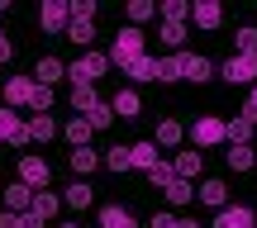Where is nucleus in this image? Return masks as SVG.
Listing matches in <instances>:
<instances>
[{
    "mask_svg": "<svg viewBox=\"0 0 257 228\" xmlns=\"http://www.w3.org/2000/svg\"><path fill=\"white\" fill-rule=\"evenodd\" d=\"M138 57H143V29H134V24H128V29H119V38H114L110 62L124 72V67H128V62H138Z\"/></svg>",
    "mask_w": 257,
    "mask_h": 228,
    "instance_id": "obj_1",
    "label": "nucleus"
},
{
    "mask_svg": "<svg viewBox=\"0 0 257 228\" xmlns=\"http://www.w3.org/2000/svg\"><path fill=\"white\" fill-rule=\"evenodd\" d=\"M105 72H110V57L105 53H86V57H76V67H67V76H72L76 86H95Z\"/></svg>",
    "mask_w": 257,
    "mask_h": 228,
    "instance_id": "obj_2",
    "label": "nucleus"
},
{
    "mask_svg": "<svg viewBox=\"0 0 257 228\" xmlns=\"http://www.w3.org/2000/svg\"><path fill=\"white\" fill-rule=\"evenodd\" d=\"M224 81H229V86H257V57L233 53L229 62H224Z\"/></svg>",
    "mask_w": 257,
    "mask_h": 228,
    "instance_id": "obj_3",
    "label": "nucleus"
},
{
    "mask_svg": "<svg viewBox=\"0 0 257 228\" xmlns=\"http://www.w3.org/2000/svg\"><path fill=\"white\" fill-rule=\"evenodd\" d=\"M38 19H43L48 34H62L67 38V29H72V5H67V0H48V5L38 10Z\"/></svg>",
    "mask_w": 257,
    "mask_h": 228,
    "instance_id": "obj_4",
    "label": "nucleus"
},
{
    "mask_svg": "<svg viewBox=\"0 0 257 228\" xmlns=\"http://www.w3.org/2000/svg\"><path fill=\"white\" fill-rule=\"evenodd\" d=\"M19 181H24L29 190H43V185L53 181V171H48L43 157H19Z\"/></svg>",
    "mask_w": 257,
    "mask_h": 228,
    "instance_id": "obj_5",
    "label": "nucleus"
},
{
    "mask_svg": "<svg viewBox=\"0 0 257 228\" xmlns=\"http://www.w3.org/2000/svg\"><path fill=\"white\" fill-rule=\"evenodd\" d=\"M191 19H195V29L214 34V29H219V19H224V5H219V0H195V5H191Z\"/></svg>",
    "mask_w": 257,
    "mask_h": 228,
    "instance_id": "obj_6",
    "label": "nucleus"
},
{
    "mask_svg": "<svg viewBox=\"0 0 257 228\" xmlns=\"http://www.w3.org/2000/svg\"><path fill=\"white\" fill-rule=\"evenodd\" d=\"M195 143L200 147H214V143H224V119H214V114H205V119H195Z\"/></svg>",
    "mask_w": 257,
    "mask_h": 228,
    "instance_id": "obj_7",
    "label": "nucleus"
},
{
    "mask_svg": "<svg viewBox=\"0 0 257 228\" xmlns=\"http://www.w3.org/2000/svg\"><path fill=\"white\" fill-rule=\"evenodd\" d=\"M10 138V147H24L29 143V124H19L15 110H0V143Z\"/></svg>",
    "mask_w": 257,
    "mask_h": 228,
    "instance_id": "obj_8",
    "label": "nucleus"
},
{
    "mask_svg": "<svg viewBox=\"0 0 257 228\" xmlns=\"http://www.w3.org/2000/svg\"><path fill=\"white\" fill-rule=\"evenodd\" d=\"M34 95H38V81H29V76H10L5 81V100L10 105H34Z\"/></svg>",
    "mask_w": 257,
    "mask_h": 228,
    "instance_id": "obj_9",
    "label": "nucleus"
},
{
    "mask_svg": "<svg viewBox=\"0 0 257 228\" xmlns=\"http://www.w3.org/2000/svg\"><path fill=\"white\" fill-rule=\"evenodd\" d=\"M210 228H252V209H248V204H229V209L214 214Z\"/></svg>",
    "mask_w": 257,
    "mask_h": 228,
    "instance_id": "obj_10",
    "label": "nucleus"
},
{
    "mask_svg": "<svg viewBox=\"0 0 257 228\" xmlns=\"http://www.w3.org/2000/svg\"><path fill=\"white\" fill-rule=\"evenodd\" d=\"M181 67H186V76H191L195 86L214 76V62H210V57H200V53H181Z\"/></svg>",
    "mask_w": 257,
    "mask_h": 228,
    "instance_id": "obj_11",
    "label": "nucleus"
},
{
    "mask_svg": "<svg viewBox=\"0 0 257 228\" xmlns=\"http://www.w3.org/2000/svg\"><path fill=\"white\" fill-rule=\"evenodd\" d=\"M5 209H10V214H29V209H34V190H29L24 181L10 185V190H5Z\"/></svg>",
    "mask_w": 257,
    "mask_h": 228,
    "instance_id": "obj_12",
    "label": "nucleus"
},
{
    "mask_svg": "<svg viewBox=\"0 0 257 228\" xmlns=\"http://www.w3.org/2000/svg\"><path fill=\"white\" fill-rule=\"evenodd\" d=\"M224 143H233V147H248L252 143V124H248V119H229V124H224Z\"/></svg>",
    "mask_w": 257,
    "mask_h": 228,
    "instance_id": "obj_13",
    "label": "nucleus"
},
{
    "mask_svg": "<svg viewBox=\"0 0 257 228\" xmlns=\"http://www.w3.org/2000/svg\"><path fill=\"white\" fill-rule=\"evenodd\" d=\"M200 166H205V157H200V152H176L172 171L181 176V181H195V176H200Z\"/></svg>",
    "mask_w": 257,
    "mask_h": 228,
    "instance_id": "obj_14",
    "label": "nucleus"
},
{
    "mask_svg": "<svg viewBox=\"0 0 257 228\" xmlns=\"http://www.w3.org/2000/svg\"><path fill=\"white\" fill-rule=\"evenodd\" d=\"M100 228H138V223H134V214H128V209L105 204V209H100Z\"/></svg>",
    "mask_w": 257,
    "mask_h": 228,
    "instance_id": "obj_15",
    "label": "nucleus"
},
{
    "mask_svg": "<svg viewBox=\"0 0 257 228\" xmlns=\"http://www.w3.org/2000/svg\"><path fill=\"white\" fill-rule=\"evenodd\" d=\"M200 200L214 204V209H229V185H224V181H205L200 185Z\"/></svg>",
    "mask_w": 257,
    "mask_h": 228,
    "instance_id": "obj_16",
    "label": "nucleus"
},
{
    "mask_svg": "<svg viewBox=\"0 0 257 228\" xmlns=\"http://www.w3.org/2000/svg\"><path fill=\"white\" fill-rule=\"evenodd\" d=\"M57 209H62V200H57L53 190H34V209H29V214H38V219H53Z\"/></svg>",
    "mask_w": 257,
    "mask_h": 228,
    "instance_id": "obj_17",
    "label": "nucleus"
},
{
    "mask_svg": "<svg viewBox=\"0 0 257 228\" xmlns=\"http://www.w3.org/2000/svg\"><path fill=\"white\" fill-rule=\"evenodd\" d=\"M34 72H38V86H53L57 76H67V67L57 62V57H38V67H34Z\"/></svg>",
    "mask_w": 257,
    "mask_h": 228,
    "instance_id": "obj_18",
    "label": "nucleus"
},
{
    "mask_svg": "<svg viewBox=\"0 0 257 228\" xmlns=\"http://www.w3.org/2000/svg\"><path fill=\"white\" fill-rule=\"evenodd\" d=\"M124 72L134 76V81H157V57H148V53H143L138 62H128Z\"/></svg>",
    "mask_w": 257,
    "mask_h": 228,
    "instance_id": "obj_19",
    "label": "nucleus"
},
{
    "mask_svg": "<svg viewBox=\"0 0 257 228\" xmlns=\"http://www.w3.org/2000/svg\"><path fill=\"white\" fill-rule=\"evenodd\" d=\"M95 166H100V157H95L91 147H72V171L76 176H91Z\"/></svg>",
    "mask_w": 257,
    "mask_h": 228,
    "instance_id": "obj_20",
    "label": "nucleus"
},
{
    "mask_svg": "<svg viewBox=\"0 0 257 228\" xmlns=\"http://www.w3.org/2000/svg\"><path fill=\"white\" fill-rule=\"evenodd\" d=\"M128 157H134L138 171H153V166H157V147L153 143H134V147H128Z\"/></svg>",
    "mask_w": 257,
    "mask_h": 228,
    "instance_id": "obj_21",
    "label": "nucleus"
},
{
    "mask_svg": "<svg viewBox=\"0 0 257 228\" xmlns=\"http://www.w3.org/2000/svg\"><path fill=\"white\" fill-rule=\"evenodd\" d=\"M110 110L119 114V119H134L138 110H143V105H138V95H134V91H119V95L110 100Z\"/></svg>",
    "mask_w": 257,
    "mask_h": 228,
    "instance_id": "obj_22",
    "label": "nucleus"
},
{
    "mask_svg": "<svg viewBox=\"0 0 257 228\" xmlns=\"http://www.w3.org/2000/svg\"><path fill=\"white\" fill-rule=\"evenodd\" d=\"M91 133H95V128H91V124H86V119H81V114H76V119H72V124H67V143H72V147H86V143H91Z\"/></svg>",
    "mask_w": 257,
    "mask_h": 228,
    "instance_id": "obj_23",
    "label": "nucleus"
},
{
    "mask_svg": "<svg viewBox=\"0 0 257 228\" xmlns=\"http://www.w3.org/2000/svg\"><path fill=\"white\" fill-rule=\"evenodd\" d=\"M100 105V95H95V86H72V110H95Z\"/></svg>",
    "mask_w": 257,
    "mask_h": 228,
    "instance_id": "obj_24",
    "label": "nucleus"
},
{
    "mask_svg": "<svg viewBox=\"0 0 257 228\" xmlns=\"http://www.w3.org/2000/svg\"><path fill=\"white\" fill-rule=\"evenodd\" d=\"M176 76H186L181 53H176V57H157V81H176Z\"/></svg>",
    "mask_w": 257,
    "mask_h": 228,
    "instance_id": "obj_25",
    "label": "nucleus"
},
{
    "mask_svg": "<svg viewBox=\"0 0 257 228\" xmlns=\"http://www.w3.org/2000/svg\"><path fill=\"white\" fill-rule=\"evenodd\" d=\"M167 200H172V204H191V200H195V185H191V181H181V176H176V181L167 185Z\"/></svg>",
    "mask_w": 257,
    "mask_h": 228,
    "instance_id": "obj_26",
    "label": "nucleus"
},
{
    "mask_svg": "<svg viewBox=\"0 0 257 228\" xmlns=\"http://www.w3.org/2000/svg\"><path fill=\"white\" fill-rule=\"evenodd\" d=\"M229 166H233V171H252L257 152H252V147H229Z\"/></svg>",
    "mask_w": 257,
    "mask_h": 228,
    "instance_id": "obj_27",
    "label": "nucleus"
},
{
    "mask_svg": "<svg viewBox=\"0 0 257 228\" xmlns=\"http://www.w3.org/2000/svg\"><path fill=\"white\" fill-rule=\"evenodd\" d=\"M81 119H86V124H91V128H110V119H114V110H110V105L100 100V105H95V110H86Z\"/></svg>",
    "mask_w": 257,
    "mask_h": 228,
    "instance_id": "obj_28",
    "label": "nucleus"
},
{
    "mask_svg": "<svg viewBox=\"0 0 257 228\" xmlns=\"http://www.w3.org/2000/svg\"><path fill=\"white\" fill-rule=\"evenodd\" d=\"M233 43H238V53L243 57H257V29L248 24V29H238V34H233Z\"/></svg>",
    "mask_w": 257,
    "mask_h": 228,
    "instance_id": "obj_29",
    "label": "nucleus"
},
{
    "mask_svg": "<svg viewBox=\"0 0 257 228\" xmlns=\"http://www.w3.org/2000/svg\"><path fill=\"white\" fill-rule=\"evenodd\" d=\"M157 143H162V147L181 143V124H176V119H162V124H157Z\"/></svg>",
    "mask_w": 257,
    "mask_h": 228,
    "instance_id": "obj_30",
    "label": "nucleus"
},
{
    "mask_svg": "<svg viewBox=\"0 0 257 228\" xmlns=\"http://www.w3.org/2000/svg\"><path fill=\"white\" fill-rule=\"evenodd\" d=\"M67 204H72V209H86V204H91V185H86V181L67 185Z\"/></svg>",
    "mask_w": 257,
    "mask_h": 228,
    "instance_id": "obj_31",
    "label": "nucleus"
},
{
    "mask_svg": "<svg viewBox=\"0 0 257 228\" xmlns=\"http://www.w3.org/2000/svg\"><path fill=\"white\" fill-rule=\"evenodd\" d=\"M67 38H72L76 48H91V38H95V29H91V24H81V19H72V29H67Z\"/></svg>",
    "mask_w": 257,
    "mask_h": 228,
    "instance_id": "obj_32",
    "label": "nucleus"
},
{
    "mask_svg": "<svg viewBox=\"0 0 257 228\" xmlns=\"http://www.w3.org/2000/svg\"><path fill=\"white\" fill-rule=\"evenodd\" d=\"M53 133H57V124H53V119H48V114H38L34 124H29V138H38V143H48V138H53Z\"/></svg>",
    "mask_w": 257,
    "mask_h": 228,
    "instance_id": "obj_33",
    "label": "nucleus"
},
{
    "mask_svg": "<svg viewBox=\"0 0 257 228\" xmlns=\"http://www.w3.org/2000/svg\"><path fill=\"white\" fill-rule=\"evenodd\" d=\"M105 166H110V171H128V166H134L128 147H110V152H105Z\"/></svg>",
    "mask_w": 257,
    "mask_h": 228,
    "instance_id": "obj_34",
    "label": "nucleus"
},
{
    "mask_svg": "<svg viewBox=\"0 0 257 228\" xmlns=\"http://www.w3.org/2000/svg\"><path fill=\"white\" fill-rule=\"evenodd\" d=\"M162 15H167V24H186L191 5H186V0H167V5H162Z\"/></svg>",
    "mask_w": 257,
    "mask_h": 228,
    "instance_id": "obj_35",
    "label": "nucleus"
},
{
    "mask_svg": "<svg viewBox=\"0 0 257 228\" xmlns=\"http://www.w3.org/2000/svg\"><path fill=\"white\" fill-rule=\"evenodd\" d=\"M153 10H157L153 0H128V19H134V29L143 24V19H153Z\"/></svg>",
    "mask_w": 257,
    "mask_h": 228,
    "instance_id": "obj_36",
    "label": "nucleus"
},
{
    "mask_svg": "<svg viewBox=\"0 0 257 228\" xmlns=\"http://www.w3.org/2000/svg\"><path fill=\"white\" fill-rule=\"evenodd\" d=\"M148 181H153V185H162V190H167V185L176 181V171H172V162H157L153 171H148Z\"/></svg>",
    "mask_w": 257,
    "mask_h": 228,
    "instance_id": "obj_37",
    "label": "nucleus"
},
{
    "mask_svg": "<svg viewBox=\"0 0 257 228\" xmlns=\"http://www.w3.org/2000/svg\"><path fill=\"white\" fill-rule=\"evenodd\" d=\"M157 38H162L167 48H181L186 43V24H162V34H157Z\"/></svg>",
    "mask_w": 257,
    "mask_h": 228,
    "instance_id": "obj_38",
    "label": "nucleus"
},
{
    "mask_svg": "<svg viewBox=\"0 0 257 228\" xmlns=\"http://www.w3.org/2000/svg\"><path fill=\"white\" fill-rule=\"evenodd\" d=\"M72 19L91 24V19H95V0H72Z\"/></svg>",
    "mask_w": 257,
    "mask_h": 228,
    "instance_id": "obj_39",
    "label": "nucleus"
},
{
    "mask_svg": "<svg viewBox=\"0 0 257 228\" xmlns=\"http://www.w3.org/2000/svg\"><path fill=\"white\" fill-rule=\"evenodd\" d=\"M243 119H248V124L257 128V86H252V91H248V105H243Z\"/></svg>",
    "mask_w": 257,
    "mask_h": 228,
    "instance_id": "obj_40",
    "label": "nucleus"
},
{
    "mask_svg": "<svg viewBox=\"0 0 257 228\" xmlns=\"http://www.w3.org/2000/svg\"><path fill=\"white\" fill-rule=\"evenodd\" d=\"M48 105H53V91H48V86H38V95H34V105H29V110H48Z\"/></svg>",
    "mask_w": 257,
    "mask_h": 228,
    "instance_id": "obj_41",
    "label": "nucleus"
},
{
    "mask_svg": "<svg viewBox=\"0 0 257 228\" xmlns=\"http://www.w3.org/2000/svg\"><path fill=\"white\" fill-rule=\"evenodd\" d=\"M181 219H176V214H153V228H176Z\"/></svg>",
    "mask_w": 257,
    "mask_h": 228,
    "instance_id": "obj_42",
    "label": "nucleus"
},
{
    "mask_svg": "<svg viewBox=\"0 0 257 228\" xmlns=\"http://www.w3.org/2000/svg\"><path fill=\"white\" fill-rule=\"evenodd\" d=\"M19 228H43V219L38 214H19Z\"/></svg>",
    "mask_w": 257,
    "mask_h": 228,
    "instance_id": "obj_43",
    "label": "nucleus"
},
{
    "mask_svg": "<svg viewBox=\"0 0 257 228\" xmlns=\"http://www.w3.org/2000/svg\"><path fill=\"white\" fill-rule=\"evenodd\" d=\"M0 228H19V214H10V209H0Z\"/></svg>",
    "mask_w": 257,
    "mask_h": 228,
    "instance_id": "obj_44",
    "label": "nucleus"
},
{
    "mask_svg": "<svg viewBox=\"0 0 257 228\" xmlns=\"http://www.w3.org/2000/svg\"><path fill=\"white\" fill-rule=\"evenodd\" d=\"M10 57H15V48H10V38L0 34V62H10Z\"/></svg>",
    "mask_w": 257,
    "mask_h": 228,
    "instance_id": "obj_45",
    "label": "nucleus"
},
{
    "mask_svg": "<svg viewBox=\"0 0 257 228\" xmlns=\"http://www.w3.org/2000/svg\"><path fill=\"white\" fill-rule=\"evenodd\" d=\"M176 228H200V223H195V219H181V223H176Z\"/></svg>",
    "mask_w": 257,
    "mask_h": 228,
    "instance_id": "obj_46",
    "label": "nucleus"
},
{
    "mask_svg": "<svg viewBox=\"0 0 257 228\" xmlns=\"http://www.w3.org/2000/svg\"><path fill=\"white\" fill-rule=\"evenodd\" d=\"M62 228H81V223H62Z\"/></svg>",
    "mask_w": 257,
    "mask_h": 228,
    "instance_id": "obj_47",
    "label": "nucleus"
},
{
    "mask_svg": "<svg viewBox=\"0 0 257 228\" xmlns=\"http://www.w3.org/2000/svg\"><path fill=\"white\" fill-rule=\"evenodd\" d=\"M0 10H5V0H0Z\"/></svg>",
    "mask_w": 257,
    "mask_h": 228,
    "instance_id": "obj_48",
    "label": "nucleus"
},
{
    "mask_svg": "<svg viewBox=\"0 0 257 228\" xmlns=\"http://www.w3.org/2000/svg\"><path fill=\"white\" fill-rule=\"evenodd\" d=\"M0 147H5V143H0Z\"/></svg>",
    "mask_w": 257,
    "mask_h": 228,
    "instance_id": "obj_49",
    "label": "nucleus"
}]
</instances>
